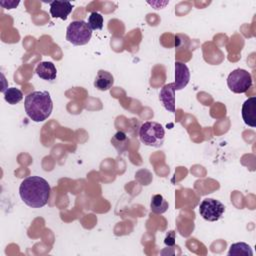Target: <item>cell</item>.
<instances>
[{"label": "cell", "mask_w": 256, "mask_h": 256, "mask_svg": "<svg viewBox=\"0 0 256 256\" xmlns=\"http://www.w3.org/2000/svg\"><path fill=\"white\" fill-rule=\"evenodd\" d=\"M92 37V29L83 20L72 21L66 29V40L76 46L87 44Z\"/></svg>", "instance_id": "obj_4"}, {"label": "cell", "mask_w": 256, "mask_h": 256, "mask_svg": "<svg viewBox=\"0 0 256 256\" xmlns=\"http://www.w3.org/2000/svg\"><path fill=\"white\" fill-rule=\"evenodd\" d=\"M114 84V77L113 75L106 71V70H99L97 72L95 81H94V86L100 91H107L109 90Z\"/></svg>", "instance_id": "obj_12"}, {"label": "cell", "mask_w": 256, "mask_h": 256, "mask_svg": "<svg viewBox=\"0 0 256 256\" xmlns=\"http://www.w3.org/2000/svg\"><path fill=\"white\" fill-rule=\"evenodd\" d=\"M0 4L6 8V9H12V8H15L18 4H19V1H1Z\"/></svg>", "instance_id": "obj_19"}, {"label": "cell", "mask_w": 256, "mask_h": 256, "mask_svg": "<svg viewBox=\"0 0 256 256\" xmlns=\"http://www.w3.org/2000/svg\"><path fill=\"white\" fill-rule=\"evenodd\" d=\"M190 80V71L186 64L183 62H175V81L174 85L176 90H181L187 86Z\"/></svg>", "instance_id": "obj_8"}, {"label": "cell", "mask_w": 256, "mask_h": 256, "mask_svg": "<svg viewBox=\"0 0 256 256\" xmlns=\"http://www.w3.org/2000/svg\"><path fill=\"white\" fill-rule=\"evenodd\" d=\"M164 243L166 246L168 247H172L175 245V232L174 231H170L168 232V234L165 237Z\"/></svg>", "instance_id": "obj_18"}, {"label": "cell", "mask_w": 256, "mask_h": 256, "mask_svg": "<svg viewBox=\"0 0 256 256\" xmlns=\"http://www.w3.org/2000/svg\"><path fill=\"white\" fill-rule=\"evenodd\" d=\"M36 74L43 80L52 81L57 76V70L55 65L51 61H42L40 62L35 70Z\"/></svg>", "instance_id": "obj_11"}, {"label": "cell", "mask_w": 256, "mask_h": 256, "mask_svg": "<svg viewBox=\"0 0 256 256\" xmlns=\"http://www.w3.org/2000/svg\"><path fill=\"white\" fill-rule=\"evenodd\" d=\"M165 130L163 126L154 121L144 122L139 130L140 141L146 145L151 147H160L164 142Z\"/></svg>", "instance_id": "obj_3"}, {"label": "cell", "mask_w": 256, "mask_h": 256, "mask_svg": "<svg viewBox=\"0 0 256 256\" xmlns=\"http://www.w3.org/2000/svg\"><path fill=\"white\" fill-rule=\"evenodd\" d=\"M227 85L234 93H245L252 86V76L245 69H235L228 75Z\"/></svg>", "instance_id": "obj_5"}, {"label": "cell", "mask_w": 256, "mask_h": 256, "mask_svg": "<svg viewBox=\"0 0 256 256\" xmlns=\"http://www.w3.org/2000/svg\"><path fill=\"white\" fill-rule=\"evenodd\" d=\"M169 204L167 200L161 195L156 194L152 197L150 202V210L155 214H163L168 210Z\"/></svg>", "instance_id": "obj_13"}, {"label": "cell", "mask_w": 256, "mask_h": 256, "mask_svg": "<svg viewBox=\"0 0 256 256\" xmlns=\"http://www.w3.org/2000/svg\"><path fill=\"white\" fill-rule=\"evenodd\" d=\"M50 192L49 183L40 176L27 177L19 186V195L22 201L32 208L45 206L50 198Z\"/></svg>", "instance_id": "obj_1"}, {"label": "cell", "mask_w": 256, "mask_h": 256, "mask_svg": "<svg viewBox=\"0 0 256 256\" xmlns=\"http://www.w3.org/2000/svg\"><path fill=\"white\" fill-rule=\"evenodd\" d=\"M103 16L98 12H91L88 17V25L92 30H101L103 28Z\"/></svg>", "instance_id": "obj_17"}, {"label": "cell", "mask_w": 256, "mask_h": 256, "mask_svg": "<svg viewBox=\"0 0 256 256\" xmlns=\"http://www.w3.org/2000/svg\"><path fill=\"white\" fill-rule=\"evenodd\" d=\"M175 91L176 88L174 83H169L161 88L159 94V99L162 102L164 108L172 113L175 112Z\"/></svg>", "instance_id": "obj_7"}, {"label": "cell", "mask_w": 256, "mask_h": 256, "mask_svg": "<svg viewBox=\"0 0 256 256\" xmlns=\"http://www.w3.org/2000/svg\"><path fill=\"white\" fill-rule=\"evenodd\" d=\"M255 107H256V97H250L242 105V118L244 123L250 127L256 126V116H255Z\"/></svg>", "instance_id": "obj_10"}, {"label": "cell", "mask_w": 256, "mask_h": 256, "mask_svg": "<svg viewBox=\"0 0 256 256\" xmlns=\"http://www.w3.org/2000/svg\"><path fill=\"white\" fill-rule=\"evenodd\" d=\"M50 14L53 18H60L66 20L72 11V4L69 1H52L50 2Z\"/></svg>", "instance_id": "obj_9"}, {"label": "cell", "mask_w": 256, "mask_h": 256, "mask_svg": "<svg viewBox=\"0 0 256 256\" xmlns=\"http://www.w3.org/2000/svg\"><path fill=\"white\" fill-rule=\"evenodd\" d=\"M4 99L8 104L15 105L23 99V93L16 87H10L4 91Z\"/></svg>", "instance_id": "obj_16"}, {"label": "cell", "mask_w": 256, "mask_h": 256, "mask_svg": "<svg viewBox=\"0 0 256 256\" xmlns=\"http://www.w3.org/2000/svg\"><path fill=\"white\" fill-rule=\"evenodd\" d=\"M228 255L229 256H252L253 251L247 243L237 242L230 245Z\"/></svg>", "instance_id": "obj_15"}, {"label": "cell", "mask_w": 256, "mask_h": 256, "mask_svg": "<svg viewBox=\"0 0 256 256\" xmlns=\"http://www.w3.org/2000/svg\"><path fill=\"white\" fill-rule=\"evenodd\" d=\"M225 211V206L216 199L205 198L199 205V213L202 218L209 222L218 221Z\"/></svg>", "instance_id": "obj_6"}, {"label": "cell", "mask_w": 256, "mask_h": 256, "mask_svg": "<svg viewBox=\"0 0 256 256\" xmlns=\"http://www.w3.org/2000/svg\"><path fill=\"white\" fill-rule=\"evenodd\" d=\"M112 145L115 147L117 152L119 154H122L124 151L128 149L129 146V139L126 135L125 132L123 131H118L111 139Z\"/></svg>", "instance_id": "obj_14"}, {"label": "cell", "mask_w": 256, "mask_h": 256, "mask_svg": "<svg viewBox=\"0 0 256 256\" xmlns=\"http://www.w3.org/2000/svg\"><path fill=\"white\" fill-rule=\"evenodd\" d=\"M27 116L34 122L45 121L52 113L53 102L48 91H33L24 100Z\"/></svg>", "instance_id": "obj_2"}]
</instances>
